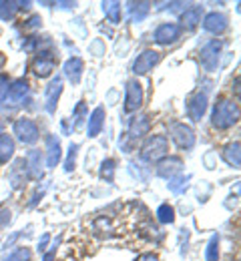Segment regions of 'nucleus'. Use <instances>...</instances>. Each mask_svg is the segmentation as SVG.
Segmentation results:
<instances>
[{
	"mask_svg": "<svg viewBox=\"0 0 241 261\" xmlns=\"http://www.w3.org/2000/svg\"><path fill=\"white\" fill-rule=\"evenodd\" d=\"M181 34V27L179 24H173V22H165L161 24L157 31H155V42L159 44H171L179 38Z\"/></svg>",
	"mask_w": 241,
	"mask_h": 261,
	"instance_id": "obj_8",
	"label": "nucleus"
},
{
	"mask_svg": "<svg viewBox=\"0 0 241 261\" xmlns=\"http://www.w3.org/2000/svg\"><path fill=\"white\" fill-rule=\"evenodd\" d=\"M57 65V59L50 53H40L35 61V72L38 76H48Z\"/></svg>",
	"mask_w": 241,
	"mask_h": 261,
	"instance_id": "obj_10",
	"label": "nucleus"
},
{
	"mask_svg": "<svg viewBox=\"0 0 241 261\" xmlns=\"http://www.w3.org/2000/svg\"><path fill=\"white\" fill-rule=\"evenodd\" d=\"M131 20H143L145 16H147V12H149V4L147 2H139V4H131Z\"/></svg>",
	"mask_w": 241,
	"mask_h": 261,
	"instance_id": "obj_24",
	"label": "nucleus"
},
{
	"mask_svg": "<svg viewBox=\"0 0 241 261\" xmlns=\"http://www.w3.org/2000/svg\"><path fill=\"white\" fill-rule=\"evenodd\" d=\"M46 147H48V157H46V165L48 167H55V165L61 161V143L57 137H46Z\"/></svg>",
	"mask_w": 241,
	"mask_h": 261,
	"instance_id": "obj_14",
	"label": "nucleus"
},
{
	"mask_svg": "<svg viewBox=\"0 0 241 261\" xmlns=\"http://www.w3.org/2000/svg\"><path fill=\"white\" fill-rule=\"evenodd\" d=\"M149 127H151L149 119H147V117H139V119H135V121L131 123L129 137H131V139H139V137H143V135L149 133Z\"/></svg>",
	"mask_w": 241,
	"mask_h": 261,
	"instance_id": "obj_17",
	"label": "nucleus"
},
{
	"mask_svg": "<svg viewBox=\"0 0 241 261\" xmlns=\"http://www.w3.org/2000/svg\"><path fill=\"white\" fill-rule=\"evenodd\" d=\"M113 173H115V161L113 159H106L103 163V169H101V177L106 179V181H111L113 179Z\"/></svg>",
	"mask_w": 241,
	"mask_h": 261,
	"instance_id": "obj_28",
	"label": "nucleus"
},
{
	"mask_svg": "<svg viewBox=\"0 0 241 261\" xmlns=\"http://www.w3.org/2000/svg\"><path fill=\"white\" fill-rule=\"evenodd\" d=\"M181 159H177V157H171V159H165L163 163H159V175L161 177H173L175 173H179L181 171Z\"/></svg>",
	"mask_w": 241,
	"mask_h": 261,
	"instance_id": "obj_16",
	"label": "nucleus"
},
{
	"mask_svg": "<svg viewBox=\"0 0 241 261\" xmlns=\"http://www.w3.org/2000/svg\"><path fill=\"white\" fill-rule=\"evenodd\" d=\"M219 53H221V42L219 40H211L207 42L201 50V65L205 70H213L219 63Z\"/></svg>",
	"mask_w": 241,
	"mask_h": 261,
	"instance_id": "obj_5",
	"label": "nucleus"
},
{
	"mask_svg": "<svg viewBox=\"0 0 241 261\" xmlns=\"http://www.w3.org/2000/svg\"><path fill=\"white\" fill-rule=\"evenodd\" d=\"M157 217H159V221L161 223H173L175 221V211H173L171 205H161L159 207V211H157Z\"/></svg>",
	"mask_w": 241,
	"mask_h": 261,
	"instance_id": "obj_25",
	"label": "nucleus"
},
{
	"mask_svg": "<svg viewBox=\"0 0 241 261\" xmlns=\"http://www.w3.org/2000/svg\"><path fill=\"white\" fill-rule=\"evenodd\" d=\"M74 155H76V147L72 145V147H70L69 159H67V163H65V167H67V171H72V167H74Z\"/></svg>",
	"mask_w": 241,
	"mask_h": 261,
	"instance_id": "obj_31",
	"label": "nucleus"
},
{
	"mask_svg": "<svg viewBox=\"0 0 241 261\" xmlns=\"http://www.w3.org/2000/svg\"><path fill=\"white\" fill-rule=\"evenodd\" d=\"M205 111H207V95H203V93H195L193 97L187 100V115H189V119L199 121L205 115Z\"/></svg>",
	"mask_w": 241,
	"mask_h": 261,
	"instance_id": "obj_7",
	"label": "nucleus"
},
{
	"mask_svg": "<svg viewBox=\"0 0 241 261\" xmlns=\"http://www.w3.org/2000/svg\"><path fill=\"white\" fill-rule=\"evenodd\" d=\"M203 29L213 34L223 33V31L227 29V16H225V14H219V12L207 14V18L203 20Z\"/></svg>",
	"mask_w": 241,
	"mask_h": 261,
	"instance_id": "obj_11",
	"label": "nucleus"
},
{
	"mask_svg": "<svg viewBox=\"0 0 241 261\" xmlns=\"http://www.w3.org/2000/svg\"><path fill=\"white\" fill-rule=\"evenodd\" d=\"M14 135H18V139L22 141V143H26V145H33L38 141V127H36L35 121H31V119H18L16 123H14Z\"/></svg>",
	"mask_w": 241,
	"mask_h": 261,
	"instance_id": "obj_4",
	"label": "nucleus"
},
{
	"mask_svg": "<svg viewBox=\"0 0 241 261\" xmlns=\"http://www.w3.org/2000/svg\"><path fill=\"white\" fill-rule=\"evenodd\" d=\"M205 257H207V261H217V259H219V237H217V235H215V237L209 241Z\"/></svg>",
	"mask_w": 241,
	"mask_h": 261,
	"instance_id": "obj_26",
	"label": "nucleus"
},
{
	"mask_svg": "<svg viewBox=\"0 0 241 261\" xmlns=\"http://www.w3.org/2000/svg\"><path fill=\"white\" fill-rule=\"evenodd\" d=\"M65 74L69 76L70 83H78L81 81V74H83V61L81 59H70V61H67V65H65Z\"/></svg>",
	"mask_w": 241,
	"mask_h": 261,
	"instance_id": "obj_15",
	"label": "nucleus"
},
{
	"mask_svg": "<svg viewBox=\"0 0 241 261\" xmlns=\"http://www.w3.org/2000/svg\"><path fill=\"white\" fill-rule=\"evenodd\" d=\"M26 93H29L26 81H16V83L8 89V97H10V100H14V102H20L22 98L26 97Z\"/></svg>",
	"mask_w": 241,
	"mask_h": 261,
	"instance_id": "obj_19",
	"label": "nucleus"
},
{
	"mask_svg": "<svg viewBox=\"0 0 241 261\" xmlns=\"http://www.w3.org/2000/svg\"><path fill=\"white\" fill-rule=\"evenodd\" d=\"M239 119V107L237 102L229 100V98H221L215 109H213V115H211V123L215 129H229L237 123Z\"/></svg>",
	"mask_w": 241,
	"mask_h": 261,
	"instance_id": "obj_1",
	"label": "nucleus"
},
{
	"mask_svg": "<svg viewBox=\"0 0 241 261\" xmlns=\"http://www.w3.org/2000/svg\"><path fill=\"white\" fill-rule=\"evenodd\" d=\"M103 10L106 18H109V22H113V24L121 22V4L119 2H104Z\"/></svg>",
	"mask_w": 241,
	"mask_h": 261,
	"instance_id": "obj_20",
	"label": "nucleus"
},
{
	"mask_svg": "<svg viewBox=\"0 0 241 261\" xmlns=\"http://www.w3.org/2000/svg\"><path fill=\"white\" fill-rule=\"evenodd\" d=\"M199 18H201V8H199V6H193V8L185 10V14H183V22H185L189 29H195L197 22H199Z\"/></svg>",
	"mask_w": 241,
	"mask_h": 261,
	"instance_id": "obj_21",
	"label": "nucleus"
},
{
	"mask_svg": "<svg viewBox=\"0 0 241 261\" xmlns=\"http://www.w3.org/2000/svg\"><path fill=\"white\" fill-rule=\"evenodd\" d=\"M143 102V89L137 81H129L127 83V95H125V111L133 113L137 111Z\"/></svg>",
	"mask_w": 241,
	"mask_h": 261,
	"instance_id": "obj_6",
	"label": "nucleus"
},
{
	"mask_svg": "<svg viewBox=\"0 0 241 261\" xmlns=\"http://www.w3.org/2000/svg\"><path fill=\"white\" fill-rule=\"evenodd\" d=\"M63 93V81L61 79H55L48 87H46V95H44V100H46V109L48 111H55L57 107V100Z\"/></svg>",
	"mask_w": 241,
	"mask_h": 261,
	"instance_id": "obj_12",
	"label": "nucleus"
},
{
	"mask_svg": "<svg viewBox=\"0 0 241 261\" xmlns=\"http://www.w3.org/2000/svg\"><path fill=\"white\" fill-rule=\"evenodd\" d=\"M14 153V141L8 135H0V163H8Z\"/></svg>",
	"mask_w": 241,
	"mask_h": 261,
	"instance_id": "obj_18",
	"label": "nucleus"
},
{
	"mask_svg": "<svg viewBox=\"0 0 241 261\" xmlns=\"http://www.w3.org/2000/svg\"><path fill=\"white\" fill-rule=\"evenodd\" d=\"M0 130H2V123H0Z\"/></svg>",
	"mask_w": 241,
	"mask_h": 261,
	"instance_id": "obj_33",
	"label": "nucleus"
},
{
	"mask_svg": "<svg viewBox=\"0 0 241 261\" xmlns=\"http://www.w3.org/2000/svg\"><path fill=\"white\" fill-rule=\"evenodd\" d=\"M171 139L179 149H191L195 145V133L191 127L183 125V123H175L171 125Z\"/></svg>",
	"mask_w": 241,
	"mask_h": 261,
	"instance_id": "obj_3",
	"label": "nucleus"
},
{
	"mask_svg": "<svg viewBox=\"0 0 241 261\" xmlns=\"http://www.w3.org/2000/svg\"><path fill=\"white\" fill-rule=\"evenodd\" d=\"M137 261H159V257H157L155 253H143Z\"/></svg>",
	"mask_w": 241,
	"mask_h": 261,
	"instance_id": "obj_32",
	"label": "nucleus"
},
{
	"mask_svg": "<svg viewBox=\"0 0 241 261\" xmlns=\"http://www.w3.org/2000/svg\"><path fill=\"white\" fill-rule=\"evenodd\" d=\"M187 187V177H181V179H175L173 183H169V189L173 193H181L183 189Z\"/></svg>",
	"mask_w": 241,
	"mask_h": 261,
	"instance_id": "obj_29",
	"label": "nucleus"
},
{
	"mask_svg": "<svg viewBox=\"0 0 241 261\" xmlns=\"http://www.w3.org/2000/svg\"><path fill=\"white\" fill-rule=\"evenodd\" d=\"M165 153H167V139L163 135H153L145 143V147L141 151V157L145 161H157V159L165 157Z\"/></svg>",
	"mask_w": 241,
	"mask_h": 261,
	"instance_id": "obj_2",
	"label": "nucleus"
},
{
	"mask_svg": "<svg viewBox=\"0 0 241 261\" xmlns=\"http://www.w3.org/2000/svg\"><path fill=\"white\" fill-rule=\"evenodd\" d=\"M159 53H155V50H145L143 55H139V59L135 61V65H133V70L137 72V74H145V72H149L153 66L159 63Z\"/></svg>",
	"mask_w": 241,
	"mask_h": 261,
	"instance_id": "obj_9",
	"label": "nucleus"
},
{
	"mask_svg": "<svg viewBox=\"0 0 241 261\" xmlns=\"http://www.w3.org/2000/svg\"><path fill=\"white\" fill-rule=\"evenodd\" d=\"M8 89H10L8 79H6L4 74H0V102H2L4 98H8Z\"/></svg>",
	"mask_w": 241,
	"mask_h": 261,
	"instance_id": "obj_30",
	"label": "nucleus"
},
{
	"mask_svg": "<svg viewBox=\"0 0 241 261\" xmlns=\"http://www.w3.org/2000/svg\"><path fill=\"white\" fill-rule=\"evenodd\" d=\"M31 249L29 247H18V249H14L12 253H8L6 257H2L0 261H31Z\"/></svg>",
	"mask_w": 241,
	"mask_h": 261,
	"instance_id": "obj_22",
	"label": "nucleus"
},
{
	"mask_svg": "<svg viewBox=\"0 0 241 261\" xmlns=\"http://www.w3.org/2000/svg\"><path fill=\"white\" fill-rule=\"evenodd\" d=\"M16 2H0V18L2 20H8V18H12L14 16V12H16Z\"/></svg>",
	"mask_w": 241,
	"mask_h": 261,
	"instance_id": "obj_27",
	"label": "nucleus"
},
{
	"mask_svg": "<svg viewBox=\"0 0 241 261\" xmlns=\"http://www.w3.org/2000/svg\"><path fill=\"white\" fill-rule=\"evenodd\" d=\"M104 125V109L103 107H97L89 119V137H97Z\"/></svg>",
	"mask_w": 241,
	"mask_h": 261,
	"instance_id": "obj_13",
	"label": "nucleus"
},
{
	"mask_svg": "<svg viewBox=\"0 0 241 261\" xmlns=\"http://www.w3.org/2000/svg\"><path fill=\"white\" fill-rule=\"evenodd\" d=\"M225 161L233 167H239L241 159H239V143H233L225 149Z\"/></svg>",
	"mask_w": 241,
	"mask_h": 261,
	"instance_id": "obj_23",
	"label": "nucleus"
}]
</instances>
